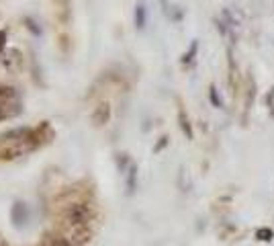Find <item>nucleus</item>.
<instances>
[{
	"mask_svg": "<svg viewBox=\"0 0 274 246\" xmlns=\"http://www.w3.org/2000/svg\"><path fill=\"white\" fill-rule=\"evenodd\" d=\"M92 218H94V211L86 201H72L62 211L64 224H70V226H88Z\"/></svg>",
	"mask_w": 274,
	"mask_h": 246,
	"instance_id": "1",
	"label": "nucleus"
},
{
	"mask_svg": "<svg viewBox=\"0 0 274 246\" xmlns=\"http://www.w3.org/2000/svg\"><path fill=\"white\" fill-rule=\"evenodd\" d=\"M39 144L35 140H25V142H6L0 146V162H12L16 158H21L29 154L31 150H35Z\"/></svg>",
	"mask_w": 274,
	"mask_h": 246,
	"instance_id": "2",
	"label": "nucleus"
},
{
	"mask_svg": "<svg viewBox=\"0 0 274 246\" xmlns=\"http://www.w3.org/2000/svg\"><path fill=\"white\" fill-rule=\"evenodd\" d=\"M62 234L68 240H70L74 246H84L86 242H90V230H88V226H70V224H64Z\"/></svg>",
	"mask_w": 274,
	"mask_h": 246,
	"instance_id": "3",
	"label": "nucleus"
},
{
	"mask_svg": "<svg viewBox=\"0 0 274 246\" xmlns=\"http://www.w3.org/2000/svg\"><path fill=\"white\" fill-rule=\"evenodd\" d=\"M113 117V109H111V103L109 101H100L94 111H92V123L96 127H102V125H107Z\"/></svg>",
	"mask_w": 274,
	"mask_h": 246,
	"instance_id": "4",
	"label": "nucleus"
},
{
	"mask_svg": "<svg viewBox=\"0 0 274 246\" xmlns=\"http://www.w3.org/2000/svg\"><path fill=\"white\" fill-rule=\"evenodd\" d=\"M0 64L4 66L8 72H19L21 64H23V58L16 49H6V52L0 54Z\"/></svg>",
	"mask_w": 274,
	"mask_h": 246,
	"instance_id": "5",
	"label": "nucleus"
},
{
	"mask_svg": "<svg viewBox=\"0 0 274 246\" xmlns=\"http://www.w3.org/2000/svg\"><path fill=\"white\" fill-rule=\"evenodd\" d=\"M23 105L16 101V98H8V101H0V121L4 119H12L16 115H21Z\"/></svg>",
	"mask_w": 274,
	"mask_h": 246,
	"instance_id": "6",
	"label": "nucleus"
},
{
	"mask_svg": "<svg viewBox=\"0 0 274 246\" xmlns=\"http://www.w3.org/2000/svg\"><path fill=\"white\" fill-rule=\"evenodd\" d=\"M10 220H12V224H14L16 228H23V226L29 222V207H27V203L14 201V205H12V209H10Z\"/></svg>",
	"mask_w": 274,
	"mask_h": 246,
	"instance_id": "7",
	"label": "nucleus"
},
{
	"mask_svg": "<svg viewBox=\"0 0 274 246\" xmlns=\"http://www.w3.org/2000/svg\"><path fill=\"white\" fill-rule=\"evenodd\" d=\"M43 246H74L70 240H68L64 234H45L43 238Z\"/></svg>",
	"mask_w": 274,
	"mask_h": 246,
	"instance_id": "8",
	"label": "nucleus"
},
{
	"mask_svg": "<svg viewBox=\"0 0 274 246\" xmlns=\"http://www.w3.org/2000/svg\"><path fill=\"white\" fill-rule=\"evenodd\" d=\"M178 121H180V129H182V134L188 138V140H193V125H191V119L186 117V111L180 107L178 109Z\"/></svg>",
	"mask_w": 274,
	"mask_h": 246,
	"instance_id": "9",
	"label": "nucleus"
},
{
	"mask_svg": "<svg viewBox=\"0 0 274 246\" xmlns=\"http://www.w3.org/2000/svg\"><path fill=\"white\" fill-rule=\"evenodd\" d=\"M125 174H127V193L133 195L135 189H137V166H135V164H131Z\"/></svg>",
	"mask_w": 274,
	"mask_h": 246,
	"instance_id": "10",
	"label": "nucleus"
},
{
	"mask_svg": "<svg viewBox=\"0 0 274 246\" xmlns=\"http://www.w3.org/2000/svg\"><path fill=\"white\" fill-rule=\"evenodd\" d=\"M227 64H229V84H231V88H235L237 68H235V60H233V52H231V49H227Z\"/></svg>",
	"mask_w": 274,
	"mask_h": 246,
	"instance_id": "11",
	"label": "nucleus"
},
{
	"mask_svg": "<svg viewBox=\"0 0 274 246\" xmlns=\"http://www.w3.org/2000/svg\"><path fill=\"white\" fill-rule=\"evenodd\" d=\"M135 27L137 29H143L145 27V6L143 4H137L135 6Z\"/></svg>",
	"mask_w": 274,
	"mask_h": 246,
	"instance_id": "12",
	"label": "nucleus"
},
{
	"mask_svg": "<svg viewBox=\"0 0 274 246\" xmlns=\"http://www.w3.org/2000/svg\"><path fill=\"white\" fill-rule=\"evenodd\" d=\"M256 238L262 240V242H270L274 238V232L270 228H258V230H256Z\"/></svg>",
	"mask_w": 274,
	"mask_h": 246,
	"instance_id": "13",
	"label": "nucleus"
},
{
	"mask_svg": "<svg viewBox=\"0 0 274 246\" xmlns=\"http://www.w3.org/2000/svg\"><path fill=\"white\" fill-rule=\"evenodd\" d=\"M8 98H16V90L12 86H0V101H8Z\"/></svg>",
	"mask_w": 274,
	"mask_h": 246,
	"instance_id": "14",
	"label": "nucleus"
},
{
	"mask_svg": "<svg viewBox=\"0 0 274 246\" xmlns=\"http://www.w3.org/2000/svg\"><path fill=\"white\" fill-rule=\"evenodd\" d=\"M197 49H199V43L197 41H193V45H191V49L184 54V58H182V64H191L193 60H195V56H197Z\"/></svg>",
	"mask_w": 274,
	"mask_h": 246,
	"instance_id": "15",
	"label": "nucleus"
},
{
	"mask_svg": "<svg viewBox=\"0 0 274 246\" xmlns=\"http://www.w3.org/2000/svg\"><path fill=\"white\" fill-rule=\"evenodd\" d=\"M209 98H211L213 107H221V98H219V94H217V88H215V86H211V88H209Z\"/></svg>",
	"mask_w": 274,
	"mask_h": 246,
	"instance_id": "16",
	"label": "nucleus"
},
{
	"mask_svg": "<svg viewBox=\"0 0 274 246\" xmlns=\"http://www.w3.org/2000/svg\"><path fill=\"white\" fill-rule=\"evenodd\" d=\"M6 37H8V31L6 29H0V54H2L4 47H6Z\"/></svg>",
	"mask_w": 274,
	"mask_h": 246,
	"instance_id": "17",
	"label": "nucleus"
},
{
	"mask_svg": "<svg viewBox=\"0 0 274 246\" xmlns=\"http://www.w3.org/2000/svg\"><path fill=\"white\" fill-rule=\"evenodd\" d=\"M164 146H166V138H162V142H160V144L156 146V152H160V150H162V148H164Z\"/></svg>",
	"mask_w": 274,
	"mask_h": 246,
	"instance_id": "18",
	"label": "nucleus"
}]
</instances>
